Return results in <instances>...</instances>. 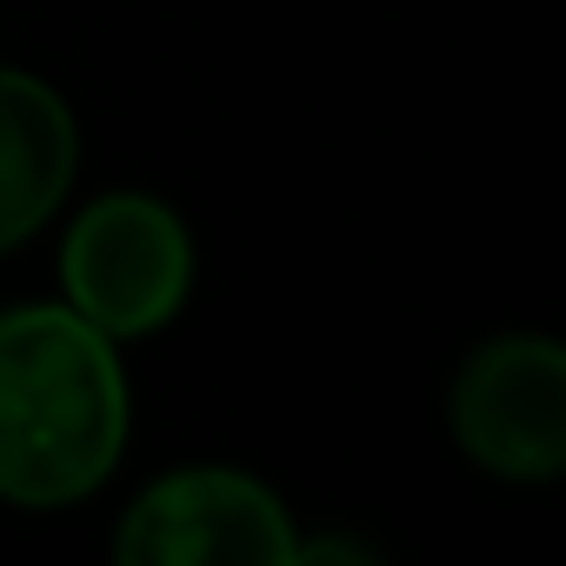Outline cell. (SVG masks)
Returning a JSON list of instances; mask_svg holds the SVG:
<instances>
[{
  "mask_svg": "<svg viewBox=\"0 0 566 566\" xmlns=\"http://www.w3.org/2000/svg\"><path fill=\"white\" fill-rule=\"evenodd\" d=\"M200 253L160 193L114 187L87 200L61 240V301L107 340H147L193 301Z\"/></svg>",
  "mask_w": 566,
  "mask_h": 566,
  "instance_id": "7a4b0ae2",
  "label": "cell"
},
{
  "mask_svg": "<svg viewBox=\"0 0 566 566\" xmlns=\"http://www.w3.org/2000/svg\"><path fill=\"white\" fill-rule=\"evenodd\" d=\"M127 427L120 340L67 301L0 307V500L48 513L101 493L127 453Z\"/></svg>",
  "mask_w": 566,
  "mask_h": 566,
  "instance_id": "6da1fadb",
  "label": "cell"
},
{
  "mask_svg": "<svg viewBox=\"0 0 566 566\" xmlns=\"http://www.w3.org/2000/svg\"><path fill=\"white\" fill-rule=\"evenodd\" d=\"M280 493L240 467H180L140 486L114 526L120 566H294Z\"/></svg>",
  "mask_w": 566,
  "mask_h": 566,
  "instance_id": "277c9868",
  "label": "cell"
},
{
  "mask_svg": "<svg viewBox=\"0 0 566 566\" xmlns=\"http://www.w3.org/2000/svg\"><path fill=\"white\" fill-rule=\"evenodd\" d=\"M74 107L28 67H0V253L28 247L74 193Z\"/></svg>",
  "mask_w": 566,
  "mask_h": 566,
  "instance_id": "5b68a950",
  "label": "cell"
},
{
  "mask_svg": "<svg viewBox=\"0 0 566 566\" xmlns=\"http://www.w3.org/2000/svg\"><path fill=\"white\" fill-rule=\"evenodd\" d=\"M453 447L506 480L546 486L566 473V347L553 334H493L480 340L447 387Z\"/></svg>",
  "mask_w": 566,
  "mask_h": 566,
  "instance_id": "3957f363",
  "label": "cell"
}]
</instances>
